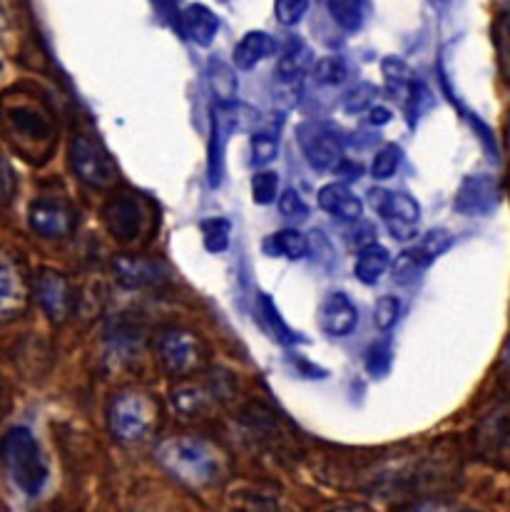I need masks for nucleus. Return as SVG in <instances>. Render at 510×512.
Returning <instances> with one entry per match:
<instances>
[{"mask_svg":"<svg viewBox=\"0 0 510 512\" xmlns=\"http://www.w3.org/2000/svg\"><path fill=\"white\" fill-rule=\"evenodd\" d=\"M0 460L15 488L28 498H38L48 485V460L28 428L15 426L0 440Z\"/></svg>","mask_w":510,"mask_h":512,"instance_id":"nucleus-1","label":"nucleus"},{"mask_svg":"<svg viewBox=\"0 0 510 512\" xmlns=\"http://www.w3.org/2000/svg\"><path fill=\"white\" fill-rule=\"evenodd\" d=\"M157 460L170 470L177 480L202 488L217 480L219 475V458L209 443L192 435H172L162 440L157 448Z\"/></svg>","mask_w":510,"mask_h":512,"instance_id":"nucleus-2","label":"nucleus"},{"mask_svg":"<svg viewBox=\"0 0 510 512\" xmlns=\"http://www.w3.org/2000/svg\"><path fill=\"white\" fill-rule=\"evenodd\" d=\"M155 403L137 391L117 393L107 408V426L122 443H137L145 438L155 423Z\"/></svg>","mask_w":510,"mask_h":512,"instance_id":"nucleus-3","label":"nucleus"},{"mask_svg":"<svg viewBox=\"0 0 510 512\" xmlns=\"http://www.w3.org/2000/svg\"><path fill=\"white\" fill-rule=\"evenodd\" d=\"M369 204L389 224L391 237L399 239V242H408V239L416 237V224L418 217H421L416 199L408 197L404 192H391V189L376 187L369 192Z\"/></svg>","mask_w":510,"mask_h":512,"instance_id":"nucleus-4","label":"nucleus"},{"mask_svg":"<svg viewBox=\"0 0 510 512\" xmlns=\"http://www.w3.org/2000/svg\"><path fill=\"white\" fill-rule=\"evenodd\" d=\"M297 142L316 172H326L341 162V135L329 122H302L297 127Z\"/></svg>","mask_w":510,"mask_h":512,"instance_id":"nucleus-5","label":"nucleus"},{"mask_svg":"<svg viewBox=\"0 0 510 512\" xmlns=\"http://www.w3.org/2000/svg\"><path fill=\"white\" fill-rule=\"evenodd\" d=\"M157 356L172 376H187L202 363L204 348L195 334L185 329H167L157 339Z\"/></svg>","mask_w":510,"mask_h":512,"instance_id":"nucleus-6","label":"nucleus"},{"mask_svg":"<svg viewBox=\"0 0 510 512\" xmlns=\"http://www.w3.org/2000/svg\"><path fill=\"white\" fill-rule=\"evenodd\" d=\"M30 299L28 276L13 254L0 249V324L25 314Z\"/></svg>","mask_w":510,"mask_h":512,"instance_id":"nucleus-7","label":"nucleus"},{"mask_svg":"<svg viewBox=\"0 0 510 512\" xmlns=\"http://www.w3.org/2000/svg\"><path fill=\"white\" fill-rule=\"evenodd\" d=\"M35 296H38L40 309L45 311L50 321L63 324L75 309V291L70 281L60 271L43 269L35 281Z\"/></svg>","mask_w":510,"mask_h":512,"instance_id":"nucleus-8","label":"nucleus"},{"mask_svg":"<svg viewBox=\"0 0 510 512\" xmlns=\"http://www.w3.org/2000/svg\"><path fill=\"white\" fill-rule=\"evenodd\" d=\"M105 224L117 242H135L145 227V207L135 194H117L105 204Z\"/></svg>","mask_w":510,"mask_h":512,"instance_id":"nucleus-9","label":"nucleus"},{"mask_svg":"<svg viewBox=\"0 0 510 512\" xmlns=\"http://www.w3.org/2000/svg\"><path fill=\"white\" fill-rule=\"evenodd\" d=\"M70 167L85 184H93V187H105V184L115 182V167L107 160L105 152L88 137H75L73 140Z\"/></svg>","mask_w":510,"mask_h":512,"instance_id":"nucleus-10","label":"nucleus"},{"mask_svg":"<svg viewBox=\"0 0 510 512\" xmlns=\"http://www.w3.org/2000/svg\"><path fill=\"white\" fill-rule=\"evenodd\" d=\"M28 219L33 232L45 239H65L68 234H73L75 229L73 207L53 197L35 199L33 207H30Z\"/></svg>","mask_w":510,"mask_h":512,"instance_id":"nucleus-11","label":"nucleus"},{"mask_svg":"<svg viewBox=\"0 0 510 512\" xmlns=\"http://www.w3.org/2000/svg\"><path fill=\"white\" fill-rule=\"evenodd\" d=\"M112 271L125 289H150L167 281V266L155 259L135 254H120L112 259Z\"/></svg>","mask_w":510,"mask_h":512,"instance_id":"nucleus-12","label":"nucleus"},{"mask_svg":"<svg viewBox=\"0 0 510 512\" xmlns=\"http://www.w3.org/2000/svg\"><path fill=\"white\" fill-rule=\"evenodd\" d=\"M234 125H237V110H234L232 102L214 110L212 137H209V184H212V187H217V184L222 182L224 145H227Z\"/></svg>","mask_w":510,"mask_h":512,"instance_id":"nucleus-13","label":"nucleus"},{"mask_svg":"<svg viewBox=\"0 0 510 512\" xmlns=\"http://www.w3.org/2000/svg\"><path fill=\"white\" fill-rule=\"evenodd\" d=\"M319 324L324 334L341 339V336H349L351 331L359 326V311L351 304L349 296L331 294L326 296L324 304H321Z\"/></svg>","mask_w":510,"mask_h":512,"instance_id":"nucleus-14","label":"nucleus"},{"mask_svg":"<svg viewBox=\"0 0 510 512\" xmlns=\"http://www.w3.org/2000/svg\"><path fill=\"white\" fill-rule=\"evenodd\" d=\"M319 207L326 214H331V217L344 219V222H356V219H361V212H364L361 199L351 192L346 182L326 184L319 192Z\"/></svg>","mask_w":510,"mask_h":512,"instance_id":"nucleus-15","label":"nucleus"},{"mask_svg":"<svg viewBox=\"0 0 510 512\" xmlns=\"http://www.w3.org/2000/svg\"><path fill=\"white\" fill-rule=\"evenodd\" d=\"M180 23L187 38L195 40V43L202 45V48H209L212 40L217 38L219 33V18L202 3L187 5L180 15Z\"/></svg>","mask_w":510,"mask_h":512,"instance_id":"nucleus-16","label":"nucleus"},{"mask_svg":"<svg viewBox=\"0 0 510 512\" xmlns=\"http://www.w3.org/2000/svg\"><path fill=\"white\" fill-rule=\"evenodd\" d=\"M8 125L13 127L15 132H20V135H25L28 140L35 142H43L53 137V122H50L48 115H45L43 110H38V107H13V110L8 112Z\"/></svg>","mask_w":510,"mask_h":512,"instance_id":"nucleus-17","label":"nucleus"},{"mask_svg":"<svg viewBox=\"0 0 510 512\" xmlns=\"http://www.w3.org/2000/svg\"><path fill=\"white\" fill-rule=\"evenodd\" d=\"M272 53H277V43H274L272 35L262 33V30H252L234 48V68L252 70Z\"/></svg>","mask_w":510,"mask_h":512,"instance_id":"nucleus-18","label":"nucleus"},{"mask_svg":"<svg viewBox=\"0 0 510 512\" xmlns=\"http://www.w3.org/2000/svg\"><path fill=\"white\" fill-rule=\"evenodd\" d=\"M493 182L486 177H471L463 182L461 192L456 197L458 212L463 214H483L493 207Z\"/></svg>","mask_w":510,"mask_h":512,"instance_id":"nucleus-19","label":"nucleus"},{"mask_svg":"<svg viewBox=\"0 0 510 512\" xmlns=\"http://www.w3.org/2000/svg\"><path fill=\"white\" fill-rule=\"evenodd\" d=\"M389 266H391L389 249L374 242V244H369V247L359 249L354 274H356V279L364 281V284H376V281H379L381 276L389 271Z\"/></svg>","mask_w":510,"mask_h":512,"instance_id":"nucleus-20","label":"nucleus"},{"mask_svg":"<svg viewBox=\"0 0 510 512\" xmlns=\"http://www.w3.org/2000/svg\"><path fill=\"white\" fill-rule=\"evenodd\" d=\"M309 70H314L311 50L306 48L302 40H292L289 48L282 53V58H279V65H277L279 80H284V83H294V80H302Z\"/></svg>","mask_w":510,"mask_h":512,"instance_id":"nucleus-21","label":"nucleus"},{"mask_svg":"<svg viewBox=\"0 0 510 512\" xmlns=\"http://www.w3.org/2000/svg\"><path fill=\"white\" fill-rule=\"evenodd\" d=\"M329 5L331 18L344 28L346 33H356L364 28L366 18H369V0H326Z\"/></svg>","mask_w":510,"mask_h":512,"instance_id":"nucleus-22","label":"nucleus"},{"mask_svg":"<svg viewBox=\"0 0 510 512\" xmlns=\"http://www.w3.org/2000/svg\"><path fill=\"white\" fill-rule=\"evenodd\" d=\"M264 252L272 256H287V259L297 261L309 254V242H306L304 234L297 232V229H282V232L272 234L264 242Z\"/></svg>","mask_w":510,"mask_h":512,"instance_id":"nucleus-23","label":"nucleus"},{"mask_svg":"<svg viewBox=\"0 0 510 512\" xmlns=\"http://www.w3.org/2000/svg\"><path fill=\"white\" fill-rule=\"evenodd\" d=\"M207 80L214 97H217L222 105L234 102V97H237V73H234V68H229L222 60H209Z\"/></svg>","mask_w":510,"mask_h":512,"instance_id":"nucleus-24","label":"nucleus"},{"mask_svg":"<svg viewBox=\"0 0 510 512\" xmlns=\"http://www.w3.org/2000/svg\"><path fill=\"white\" fill-rule=\"evenodd\" d=\"M428 264H431V259H428L426 254L421 252L418 247L408 249L396 259V266H394V279L399 281V284L404 286H411L416 284L418 276L423 274V271L428 269Z\"/></svg>","mask_w":510,"mask_h":512,"instance_id":"nucleus-25","label":"nucleus"},{"mask_svg":"<svg viewBox=\"0 0 510 512\" xmlns=\"http://www.w3.org/2000/svg\"><path fill=\"white\" fill-rule=\"evenodd\" d=\"M259 301H262V306H259V309H262V321L269 326V329H272V334L277 336V341L287 343V346L302 341V336H299L297 331L289 329L287 321L282 319V314H279L277 306H274V301L269 299V296L262 294V296H259Z\"/></svg>","mask_w":510,"mask_h":512,"instance_id":"nucleus-26","label":"nucleus"},{"mask_svg":"<svg viewBox=\"0 0 510 512\" xmlns=\"http://www.w3.org/2000/svg\"><path fill=\"white\" fill-rule=\"evenodd\" d=\"M229 234H232V227H229L227 219L214 217L202 222V242L207 252L222 254L229 247Z\"/></svg>","mask_w":510,"mask_h":512,"instance_id":"nucleus-27","label":"nucleus"},{"mask_svg":"<svg viewBox=\"0 0 510 512\" xmlns=\"http://www.w3.org/2000/svg\"><path fill=\"white\" fill-rule=\"evenodd\" d=\"M496 48H498V65H501L503 80L510 83V0L496 20Z\"/></svg>","mask_w":510,"mask_h":512,"instance_id":"nucleus-28","label":"nucleus"},{"mask_svg":"<svg viewBox=\"0 0 510 512\" xmlns=\"http://www.w3.org/2000/svg\"><path fill=\"white\" fill-rule=\"evenodd\" d=\"M391 361H394V351H391V341H376L366 351V371L374 378H384L391 371Z\"/></svg>","mask_w":510,"mask_h":512,"instance_id":"nucleus-29","label":"nucleus"},{"mask_svg":"<svg viewBox=\"0 0 510 512\" xmlns=\"http://www.w3.org/2000/svg\"><path fill=\"white\" fill-rule=\"evenodd\" d=\"M346 75H349V68L336 55H329V58H321L314 63V80L319 85H341Z\"/></svg>","mask_w":510,"mask_h":512,"instance_id":"nucleus-30","label":"nucleus"},{"mask_svg":"<svg viewBox=\"0 0 510 512\" xmlns=\"http://www.w3.org/2000/svg\"><path fill=\"white\" fill-rule=\"evenodd\" d=\"M401 160H404V152H401L399 145H386L379 155L371 162V174L374 179H389L394 177L396 170H399Z\"/></svg>","mask_w":510,"mask_h":512,"instance_id":"nucleus-31","label":"nucleus"},{"mask_svg":"<svg viewBox=\"0 0 510 512\" xmlns=\"http://www.w3.org/2000/svg\"><path fill=\"white\" fill-rule=\"evenodd\" d=\"M279 155V140L272 132H257L252 137V165L267 167L272 165L274 157Z\"/></svg>","mask_w":510,"mask_h":512,"instance_id":"nucleus-32","label":"nucleus"},{"mask_svg":"<svg viewBox=\"0 0 510 512\" xmlns=\"http://www.w3.org/2000/svg\"><path fill=\"white\" fill-rule=\"evenodd\" d=\"M172 401H175L177 411L197 416V413H202L207 408V393L197 386H185L172 393Z\"/></svg>","mask_w":510,"mask_h":512,"instance_id":"nucleus-33","label":"nucleus"},{"mask_svg":"<svg viewBox=\"0 0 510 512\" xmlns=\"http://www.w3.org/2000/svg\"><path fill=\"white\" fill-rule=\"evenodd\" d=\"M279 177L274 172H257L252 179V197L257 204H272L277 199Z\"/></svg>","mask_w":510,"mask_h":512,"instance_id":"nucleus-34","label":"nucleus"},{"mask_svg":"<svg viewBox=\"0 0 510 512\" xmlns=\"http://www.w3.org/2000/svg\"><path fill=\"white\" fill-rule=\"evenodd\" d=\"M401 316V301L396 296H381L376 301V309H374V324L379 326L381 331H389L391 326H396Z\"/></svg>","mask_w":510,"mask_h":512,"instance_id":"nucleus-35","label":"nucleus"},{"mask_svg":"<svg viewBox=\"0 0 510 512\" xmlns=\"http://www.w3.org/2000/svg\"><path fill=\"white\" fill-rule=\"evenodd\" d=\"M306 8H309V0H274V13L277 20L287 28L297 25L304 18Z\"/></svg>","mask_w":510,"mask_h":512,"instance_id":"nucleus-36","label":"nucleus"},{"mask_svg":"<svg viewBox=\"0 0 510 512\" xmlns=\"http://www.w3.org/2000/svg\"><path fill=\"white\" fill-rule=\"evenodd\" d=\"M279 212L287 219H292V222H302V219L309 217V207H306V202L297 189H287V192L279 197Z\"/></svg>","mask_w":510,"mask_h":512,"instance_id":"nucleus-37","label":"nucleus"},{"mask_svg":"<svg viewBox=\"0 0 510 512\" xmlns=\"http://www.w3.org/2000/svg\"><path fill=\"white\" fill-rule=\"evenodd\" d=\"M374 100H376L374 87L361 85L344 97V107H346V112H351V115H354V112H364V110H369V107H374Z\"/></svg>","mask_w":510,"mask_h":512,"instance_id":"nucleus-38","label":"nucleus"},{"mask_svg":"<svg viewBox=\"0 0 510 512\" xmlns=\"http://www.w3.org/2000/svg\"><path fill=\"white\" fill-rule=\"evenodd\" d=\"M451 242H453L451 234L443 232V229H436V232H428L426 237L418 242V249H421V252L433 261L438 254H443L448 247H451Z\"/></svg>","mask_w":510,"mask_h":512,"instance_id":"nucleus-39","label":"nucleus"},{"mask_svg":"<svg viewBox=\"0 0 510 512\" xmlns=\"http://www.w3.org/2000/svg\"><path fill=\"white\" fill-rule=\"evenodd\" d=\"M13 192H15V174L10 170L8 157L0 152V204L10 202Z\"/></svg>","mask_w":510,"mask_h":512,"instance_id":"nucleus-40","label":"nucleus"},{"mask_svg":"<svg viewBox=\"0 0 510 512\" xmlns=\"http://www.w3.org/2000/svg\"><path fill=\"white\" fill-rule=\"evenodd\" d=\"M411 512H471L461 505H453V503H443V500H428V503L416 505Z\"/></svg>","mask_w":510,"mask_h":512,"instance_id":"nucleus-41","label":"nucleus"},{"mask_svg":"<svg viewBox=\"0 0 510 512\" xmlns=\"http://www.w3.org/2000/svg\"><path fill=\"white\" fill-rule=\"evenodd\" d=\"M336 170V177H341V182H354V179H359L361 177V167L359 165H354V162H346V160H341L339 165L334 167Z\"/></svg>","mask_w":510,"mask_h":512,"instance_id":"nucleus-42","label":"nucleus"},{"mask_svg":"<svg viewBox=\"0 0 510 512\" xmlns=\"http://www.w3.org/2000/svg\"><path fill=\"white\" fill-rule=\"evenodd\" d=\"M391 120V112L386 110V107H371V112H369V122L371 125H386V122Z\"/></svg>","mask_w":510,"mask_h":512,"instance_id":"nucleus-43","label":"nucleus"},{"mask_svg":"<svg viewBox=\"0 0 510 512\" xmlns=\"http://www.w3.org/2000/svg\"><path fill=\"white\" fill-rule=\"evenodd\" d=\"M331 512H369L364 508H339V510H331Z\"/></svg>","mask_w":510,"mask_h":512,"instance_id":"nucleus-44","label":"nucleus"},{"mask_svg":"<svg viewBox=\"0 0 510 512\" xmlns=\"http://www.w3.org/2000/svg\"><path fill=\"white\" fill-rule=\"evenodd\" d=\"M506 361H508V366H510V339H508V346H506Z\"/></svg>","mask_w":510,"mask_h":512,"instance_id":"nucleus-45","label":"nucleus"},{"mask_svg":"<svg viewBox=\"0 0 510 512\" xmlns=\"http://www.w3.org/2000/svg\"><path fill=\"white\" fill-rule=\"evenodd\" d=\"M508 145H510V127H508Z\"/></svg>","mask_w":510,"mask_h":512,"instance_id":"nucleus-46","label":"nucleus"}]
</instances>
